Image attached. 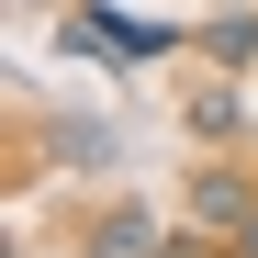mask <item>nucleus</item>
Instances as JSON below:
<instances>
[{"label":"nucleus","instance_id":"obj_4","mask_svg":"<svg viewBox=\"0 0 258 258\" xmlns=\"http://www.w3.org/2000/svg\"><path fill=\"white\" fill-rule=\"evenodd\" d=\"M202 56L247 79V68H258V12H225V23H213V34H202Z\"/></svg>","mask_w":258,"mask_h":258},{"label":"nucleus","instance_id":"obj_3","mask_svg":"<svg viewBox=\"0 0 258 258\" xmlns=\"http://www.w3.org/2000/svg\"><path fill=\"white\" fill-rule=\"evenodd\" d=\"M180 123H191L202 146H247V135H258V112H247V90H236V68L213 79V90H191V112H180Z\"/></svg>","mask_w":258,"mask_h":258},{"label":"nucleus","instance_id":"obj_1","mask_svg":"<svg viewBox=\"0 0 258 258\" xmlns=\"http://www.w3.org/2000/svg\"><path fill=\"white\" fill-rule=\"evenodd\" d=\"M191 225H213V236H247L258 225V180H247V168H225V157H213V168H191Z\"/></svg>","mask_w":258,"mask_h":258},{"label":"nucleus","instance_id":"obj_5","mask_svg":"<svg viewBox=\"0 0 258 258\" xmlns=\"http://www.w3.org/2000/svg\"><path fill=\"white\" fill-rule=\"evenodd\" d=\"M236 258H258V225H247V236H236Z\"/></svg>","mask_w":258,"mask_h":258},{"label":"nucleus","instance_id":"obj_2","mask_svg":"<svg viewBox=\"0 0 258 258\" xmlns=\"http://www.w3.org/2000/svg\"><path fill=\"white\" fill-rule=\"evenodd\" d=\"M157 247H168V213L157 202H112L101 225L79 236V258H157Z\"/></svg>","mask_w":258,"mask_h":258}]
</instances>
